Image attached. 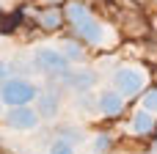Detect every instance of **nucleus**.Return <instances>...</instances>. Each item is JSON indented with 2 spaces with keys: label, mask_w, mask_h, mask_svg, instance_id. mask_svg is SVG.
<instances>
[{
  "label": "nucleus",
  "mask_w": 157,
  "mask_h": 154,
  "mask_svg": "<svg viewBox=\"0 0 157 154\" xmlns=\"http://www.w3.org/2000/svg\"><path fill=\"white\" fill-rule=\"evenodd\" d=\"M0 107H3V99H0Z\"/></svg>",
  "instance_id": "18"
},
{
  "label": "nucleus",
  "mask_w": 157,
  "mask_h": 154,
  "mask_svg": "<svg viewBox=\"0 0 157 154\" xmlns=\"http://www.w3.org/2000/svg\"><path fill=\"white\" fill-rule=\"evenodd\" d=\"M36 85L30 83V80H25V77H6L3 83H0V99L6 102V105H30L33 99H36Z\"/></svg>",
  "instance_id": "1"
},
{
  "label": "nucleus",
  "mask_w": 157,
  "mask_h": 154,
  "mask_svg": "<svg viewBox=\"0 0 157 154\" xmlns=\"http://www.w3.org/2000/svg\"><path fill=\"white\" fill-rule=\"evenodd\" d=\"M50 154H75V146L69 143V141H63V138H58L52 146H50Z\"/></svg>",
  "instance_id": "14"
},
{
  "label": "nucleus",
  "mask_w": 157,
  "mask_h": 154,
  "mask_svg": "<svg viewBox=\"0 0 157 154\" xmlns=\"http://www.w3.org/2000/svg\"><path fill=\"white\" fill-rule=\"evenodd\" d=\"M97 105H99L102 116H119L121 107H124V96L119 91H102L99 99H97Z\"/></svg>",
  "instance_id": "7"
},
{
  "label": "nucleus",
  "mask_w": 157,
  "mask_h": 154,
  "mask_svg": "<svg viewBox=\"0 0 157 154\" xmlns=\"http://www.w3.org/2000/svg\"><path fill=\"white\" fill-rule=\"evenodd\" d=\"M58 107H61L58 94H52V91L36 94V113H39V118H55L58 116Z\"/></svg>",
  "instance_id": "6"
},
{
  "label": "nucleus",
  "mask_w": 157,
  "mask_h": 154,
  "mask_svg": "<svg viewBox=\"0 0 157 154\" xmlns=\"http://www.w3.org/2000/svg\"><path fill=\"white\" fill-rule=\"evenodd\" d=\"M141 107H144V110H149V113H157V88H152V91H146V94H144Z\"/></svg>",
  "instance_id": "13"
},
{
  "label": "nucleus",
  "mask_w": 157,
  "mask_h": 154,
  "mask_svg": "<svg viewBox=\"0 0 157 154\" xmlns=\"http://www.w3.org/2000/svg\"><path fill=\"white\" fill-rule=\"evenodd\" d=\"M6 77H8V63H3V61H0V83H3Z\"/></svg>",
  "instance_id": "16"
},
{
  "label": "nucleus",
  "mask_w": 157,
  "mask_h": 154,
  "mask_svg": "<svg viewBox=\"0 0 157 154\" xmlns=\"http://www.w3.org/2000/svg\"><path fill=\"white\" fill-rule=\"evenodd\" d=\"M66 17H69V19H72V25H75V22H80V19H86V17H88V8H86V6H80V3H69V6H66Z\"/></svg>",
  "instance_id": "12"
},
{
  "label": "nucleus",
  "mask_w": 157,
  "mask_h": 154,
  "mask_svg": "<svg viewBox=\"0 0 157 154\" xmlns=\"http://www.w3.org/2000/svg\"><path fill=\"white\" fill-rule=\"evenodd\" d=\"M61 80H63V83H69V85H72V88H77V91H88V88L97 83V74H94L91 69H80V72H66Z\"/></svg>",
  "instance_id": "8"
},
{
  "label": "nucleus",
  "mask_w": 157,
  "mask_h": 154,
  "mask_svg": "<svg viewBox=\"0 0 157 154\" xmlns=\"http://www.w3.org/2000/svg\"><path fill=\"white\" fill-rule=\"evenodd\" d=\"M113 85H116V91H119L124 99H130V96L141 94V88L146 85V77H144V72L124 66V69H119V72L113 74Z\"/></svg>",
  "instance_id": "3"
},
{
  "label": "nucleus",
  "mask_w": 157,
  "mask_h": 154,
  "mask_svg": "<svg viewBox=\"0 0 157 154\" xmlns=\"http://www.w3.org/2000/svg\"><path fill=\"white\" fill-rule=\"evenodd\" d=\"M110 149V138L108 135H97L94 138V152H108Z\"/></svg>",
  "instance_id": "15"
},
{
  "label": "nucleus",
  "mask_w": 157,
  "mask_h": 154,
  "mask_svg": "<svg viewBox=\"0 0 157 154\" xmlns=\"http://www.w3.org/2000/svg\"><path fill=\"white\" fill-rule=\"evenodd\" d=\"M44 3H61V0H44Z\"/></svg>",
  "instance_id": "17"
},
{
  "label": "nucleus",
  "mask_w": 157,
  "mask_h": 154,
  "mask_svg": "<svg viewBox=\"0 0 157 154\" xmlns=\"http://www.w3.org/2000/svg\"><path fill=\"white\" fill-rule=\"evenodd\" d=\"M61 55H63L69 63H80V61H83V50H80L77 41H63V44H61Z\"/></svg>",
  "instance_id": "10"
},
{
  "label": "nucleus",
  "mask_w": 157,
  "mask_h": 154,
  "mask_svg": "<svg viewBox=\"0 0 157 154\" xmlns=\"http://www.w3.org/2000/svg\"><path fill=\"white\" fill-rule=\"evenodd\" d=\"M63 22V17H61V11H44V14H39V25L44 28V30H55L58 25Z\"/></svg>",
  "instance_id": "11"
},
{
  "label": "nucleus",
  "mask_w": 157,
  "mask_h": 154,
  "mask_svg": "<svg viewBox=\"0 0 157 154\" xmlns=\"http://www.w3.org/2000/svg\"><path fill=\"white\" fill-rule=\"evenodd\" d=\"M33 69L41 72V74H50V77H63L69 72V61L58 52V50H50V47H41L33 52Z\"/></svg>",
  "instance_id": "2"
},
{
  "label": "nucleus",
  "mask_w": 157,
  "mask_h": 154,
  "mask_svg": "<svg viewBox=\"0 0 157 154\" xmlns=\"http://www.w3.org/2000/svg\"><path fill=\"white\" fill-rule=\"evenodd\" d=\"M6 121H8L11 130H22V132H28V130H36V124H39V113H36L33 107H28V105H14V107L6 113Z\"/></svg>",
  "instance_id": "4"
},
{
  "label": "nucleus",
  "mask_w": 157,
  "mask_h": 154,
  "mask_svg": "<svg viewBox=\"0 0 157 154\" xmlns=\"http://www.w3.org/2000/svg\"><path fill=\"white\" fill-rule=\"evenodd\" d=\"M75 30L80 33V39L83 41H88V44H102V25L88 14L86 19H80V22H75Z\"/></svg>",
  "instance_id": "5"
},
{
  "label": "nucleus",
  "mask_w": 157,
  "mask_h": 154,
  "mask_svg": "<svg viewBox=\"0 0 157 154\" xmlns=\"http://www.w3.org/2000/svg\"><path fill=\"white\" fill-rule=\"evenodd\" d=\"M155 130V113H149V110H138L135 113V118H132V132H138V135H149Z\"/></svg>",
  "instance_id": "9"
}]
</instances>
